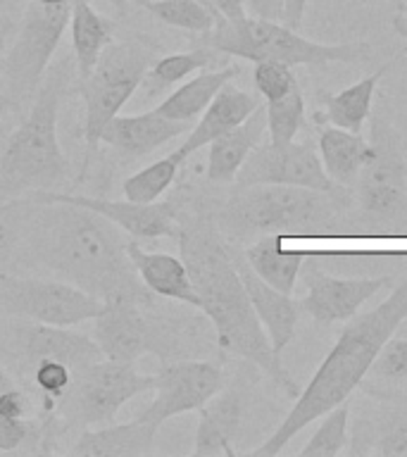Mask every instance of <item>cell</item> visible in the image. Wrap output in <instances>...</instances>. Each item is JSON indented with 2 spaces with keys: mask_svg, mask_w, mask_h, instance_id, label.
<instances>
[{
  "mask_svg": "<svg viewBox=\"0 0 407 457\" xmlns=\"http://www.w3.org/2000/svg\"><path fill=\"white\" fill-rule=\"evenodd\" d=\"M405 317L407 277L374 310L360 317H350V324L343 328L334 348L328 350L320 370L310 378V384L300 391L291 412L286 414V420L262 445L250 450L248 457H277L286 448V443L295 438V434H300L307 424H312L321 414L350 400L357 386H362L367 371L386 341L393 338L395 331H400V324L405 321Z\"/></svg>",
  "mask_w": 407,
  "mask_h": 457,
  "instance_id": "obj_2",
  "label": "cell"
},
{
  "mask_svg": "<svg viewBox=\"0 0 407 457\" xmlns=\"http://www.w3.org/2000/svg\"><path fill=\"white\" fill-rule=\"evenodd\" d=\"M70 31L74 67L79 77H86L114 41V21L103 17L88 0H71Z\"/></svg>",
  "mask_w": 407,
  "mask_h": 457,
  "instance_id": "obj_28",
  "label": "cell"
},
{
  "mask_svg": "<svg viewBox=\"0 0 407 457\" xmlns=\"http://www.w3.org/2000/svg\"><path fill=\"white\" fill-rule=\"evenodd\" d=\"M224 386V371L220 364L210 360H174L160 364L155 371V398L138 420L148 421L153 427H162L164 421L174 420L179 414L198 412L207 400L217 395Z\"/></svg>",
  "mask_w": 407,
  "mask_h": 457,
  "instance_id": "obj_14",
  "label": "cell"
},
{
  "mask_svg": "<svg viewBox=\"0 0 407 457\" xmlns=\"http://www.w3.org/2000/svg\"><path fill=\"white\" fill-rule=\"evenodd\" d=\"M103 310L98 295L62 281V278H31L0 274V314L17 320L77 327L93 321Z\"/></svg>",
  "mask_w": 407,
  "mask_h": 457,
  "instance_id": "obj_11",
  "label": "cell"
},
{
  "mask_svg": "<svg viewBox=\"0 0 407 457\" xmlns=\"http://www.w3.org/2000/svg\"><path fill=\"white\" fill-rule=\"evenodd\" d=\"M160 428L136 417L124 424L88 427L79 434L71 455L77 457H145L155 448Z\"/></svg>",
  "mask_w": 407,
  "mask_h": 457,
  "instance_id": "obj_23",
  "label": "cell"
},
{
  "mask_svg": "<svg viewBox=\"0 0 407 457\" xmlns=\"http://www.w3.org/2000/svg\"><path fill=\"white\" fill-rule=\"evenodd\" d=\"M107 3H110V5H112L114 10H120V12H124L131 0H107Z\"/></svg>",
  "mask_w": 407,
  "mask_h": 457,
  "instance_id": "obj_48",
  "label": "cell"
},
{
  "mask_svg": "<svg viewBox=\"0 0 407 457\" xmlns=\"http://www.w3.org/2000/svg\"><path fill=\"white\" fill-rule=\"evenodd\" d=\"M264 136H267V112L260 105L243 124L207 145V179L214 184H231Z\"/></svg>",
  "mask_w": 407,
  "mask_h": 457,
  "instance_id": "obj_24",
  "label": "cell"
},
{
  "mask_svg": "<svg viewBox=\"0 0 407 457\" xmlns=\"http://www.w3.org/2000/svg\"><path fill=\"white\" fill-rule=\"evenodd\" d=\"M155 305L129 295L103 300V310L93 320V338L105 360L136 364L143 355H155L164 364L191 357L184 324L155 312Z\"/></svg>",
  "mask_w": 407,
  "mask_h": 457,
  "instance_id": "obj_7",
  "label": "cell"
},
{
  "mask_svg": "<svg viewBox=\"0 0 407 457\" xmlns=\"http://www.w3.org/2000/svg\"><path fill=\"white\" fill-rule=\"evenodd\" d=\"M0 117H3V103H0Z\"/></svg>",
  "mask_w": 407,
  "mask_h": 457,
  "instance_id": "obj_51",
  "label": "cell"
},
{
  "mask_svg": "<svg viewBox=\"0 0 407 457\" xmlns=\"http://www.w3.org/2000/svg\"><path fill=\"white\" fill-rule=\"evenodd\" d=\"M155 388V374H141L134 364L100 360L74 374L53 417L71 427H103L112 424L129 400Z\"/></svg>",
  "mask_w": 407,
  "mask_h": 457,
  "instance_id": "obj_10",
  "label": "cell"
},
{
  "mask_svg": "<svg viewBox=\"0 0 407 457\" xmlns=\"http://www.w3.org/2000/svg\"><path fill=\"white\" fill-rule=\"evenodd\" d=\"M320 160L331 181L343 188H353L360 171L371 157V143L362 134L324 124L317 138Z\"/></svg>",
  "mask_w": 407,
  "mask_h": 457,
  "instance_id": "obj_26",
  "label": "cell"
},
{
  "mask_svg": "<svg viewBox=\"0 0 407 457\" xmlns=\"http://www.w3.org/2000/svg\"><path fill=\"white\" fill-rule=\"evenodd\" d=\"M234 184L236 188L255 184H281L303 186V188H314V191L324 193L350 191L328 179L314 141H293L288 145H274L270 141L260 143L243 162Z\"/></svg>",
  "mask_w": 407,
  "mask_h": 457,
  "instance_id": "obj_13",
  "label": "cell"
},
{
  "mask_svg": "<svg viewBox=\"0 0 407 457\" xmlns=\"http://www.w3.org/2000/svg\"><path fill=\"white\" fill-rule=\"evenodd\" d=\"M364 381H370L367 393H378L381 388L388 393L391 388L407 386V338H388Z\"/></svg>",
  "mask_w": 407,
  "mask_h": 457,
  "instance_id": "obj_35",
  "label": "cell"
},
{
  "mask_svg": "<svg viewBox=\"0 0 407 457\" xmlns=\"http://www.w3.org/2000/svg\"><path fill=\"white\" fill-rule=\"evenodd\" d=\"M36 3H43V5H60V3H71V0H36Z\"/></svg>",
  "mask_w": 407,
  "mask_h": 457,
  "instance_id": "obj_49",
  "label": "cell"
},
{
  "mask_svg": "<svg viewBox=\"0 0 407 457\" xmlns=\"http://www.w3.org/2000/svg\"><path fill=\"white\" fill-rule=\"evenodd\" d=\"M378 3H381V0H378Z\"/></svg>",
  "mask_w": 407,
  "mask_h": 457,
  "instance_id": "obj_52",
  "label": "cell"
},
{
  "mask_svg": "<svg viewBox=\"0 0 407 457\" xmlns=\"http://www.w3.org/2000/svg\"><path fill=\"white\" fill-rule=\"evenodd\" d=\"M205 3L212 7L214 12L220 14L221 20L241 21L248 17V12H245V3H243V0H205Z\"/></svg>",
  "mask_w": 407,
  "mask_h": 457,
  "instance_id": "obj_42",
  "label": "cell"
},
{
  "mask_svg": "<svg viewBox=\"0 0 407 457\" xmlns=\"http://www.w3.org/2000/svg\"><path fill=\"white\" fill-rule=\"evenodd\" d=\"M217 55L220 53H214L212 48L198 46V48L186 50V53L157 57L155 62L150 64V70L145 71L136 96H141L143 100H155L157 96H167L171 86L181 84L195 71L207 70L217 60Z\"/></svg>",
  "mask_w": 407,
  "mask_h": 457,
  "instance_id": "obj_30",
  "label": "cell"
},
{
  "mask_svg": "<svg viewBox=\"0 0 407 457\" xmlns=\"http://www.w3.org/2000/svg\"><path fill=\"white\" fill-rule=\"evenodd\" d=\"M200 36L203 46L220 55L241 57L250 62L274 60L288 67L328 62L357 64L370 60L374 53V46L367 41L317 43L300 36L298 29L286 27L284 21L257 20L250 14L241 21H227L220 17L207 34Z\"/></svg>",
  "mask_w": 407,
  "mask_h": 457,
  "instance_id": "obj_6",
  "label": "cell"
},
{
  "mask_svg": "<svg viewBox=\"0 0 407 457\" xmlns=\"http://www.w3.org/2000/svg\"><path fill=\"white\" fill-rule=\"evenodd\" d=\"M245 3V12L257 20L270 21H284V7L286 0H243Z\"/></svg>",
  "mask_w": 407,
  "mask_h": 457,
  "instance_id": "obj_41",
  "label": "cell"
},
{
  "mask_svg": "<svg viewBox=\"0 0 407 457\" xmlns=\"http://www.w3.org/2000/svg\"><path fill=\"white\" fill-rule=\"evenodd\" d=\"M29 203H64V205L84 207L91 212L105 217L129 238L141 241H155V238H177L181 217L171 203H134V200H107L98 195H84V193H62L46 188V191L29 193Z\"/></svg>",
  "mask_w": 407,
  "mask_h": 457,
  "instance_id": "obj_15",
  "label": "cell"
},
{
  "mask_svg": "<svg viewBox=\"0 0 407 457\" xmlns=\"http://www.w3.org/2000/svg\"><path fill=\"white\" fill-rule=\"evenodd\" d=\"M374 453L381 457H407V414L393 417L377 436Z\"/></svg>",
  "mask_w": 407,
  "mask_h": 457,
  "instance_id": "obj_38",
  "label": "cell"
},
{
  "mask_svg": "<svg viewBox=\"0 0 407 457\" xmlns=\"http://www.w3.org/2000/svg\"><path fill=\"white\" fill-rule=\"evenodd\" d=\"M371 157L355 181V227L381 236L407 234V162L400 136L381 112H371Z\"/></svg>",
  "mask_w": 407,
  "mask_h": 457,
  "instance_id": "obj_8",
  "label": "cell"
},
{
  "mask_svg": "<svg viewBox=\"0 0 407 457\" xmlns=\"http://www.w3.org/2000/svg\"><path fill=\"white\" fill-rule=\"evenodd\" d=\"M7 41H10V27H7L5 21H0V74H3V67H5Z\"/></svg>",
  "mask_w": 407,
  "mask_h": 457,
  "instance_id": "obj_45",
  "label": "cell"
},
{
  "mask_svg": "<svg viewBox=\"0 0 407 457\" xmlns=\"http://www.w3.org/2000/svg\"><path fill=\"white\" fill-rule=\"evenodd\" d=\"M20 353L27 367H34L43 360H55L67 364L74 374L105 360L103 350L91 336L81 334L74 327H50L36 321L21 328Z\"/></svg>",
  "mask_w": 407,
  "mask_h": 457,
  "instance_id": "obj_17",
  "label": "cell"
},
{
  "mask_svg": "<svg viewBox=\"0 0 407 457\" xmlns=\"http://www.w3.org/2000/svg\"><path fill=\"white\" fill-rule=\"evenodd\" d=\"M391 70V62L381 64L374 74L360 79L348 88L338 93H320V103L324 110L314 112V124L324 127L348 129L355 134H362L364 121L371 117V105H374V96H377V86L386 71Z\"/></svg>",
  "mask_w": 407,
  "mask_h": 457,
  "instance_id": "obj_25",
  "label": "cell"
},
{
  "mask_svg": "<svg viewBox=\"0 0 407 457\" xmlns=\"http://www.w3.org/2000/svg\"><path fill=\"white\" fill-rule=\"evenodd\" d=\"M155 20L167 27L191 31V34H207L217 24L220 14L207 5L205 0H138Z\"/></svg>",
  "mask_w": 407,
  "mask_h": 457,
  "instance_id": "obj_31",
  "label": "cell"
},
{
  "mask_svg": "<svg viewBox=\"0 0 407 457\" xmlns=\"http://www.w3.org/2000/svg\"><path fill=\"white\" fill-rule=\"evenodd\" d=\"M320 420L321 424L317 427L312 438L300 448V457H336L348 445L350 400L336 405L327 414H321Z\"/></svg>",
  "mask_w": 407,
  "mask_h": 457,
  "instance_id": "obj_34",
  "label": "cell"
},
{
  "mask_svg": "<svg viewBox=\"0 0 407 457\" xmlns=\"http://www.w3.org/2000/svg\"><path fill=\"white\" fill-rule=\"evenodd\" d=\"M127 253L134 262L138 278L153 295L200 310L198 293H195L188 267L181 257L170 255V253H157V250H145L136 243V238L127 241Z\"/></svg>",
  "mask_w": 407,
  "mask_h": 457,
  "instance_id": "obj_22",
  "label": "cell"
},
{
  "mask_svg": "<svg viewBox=\"0 0 407 457\" xmlns=\"http://www.w3.org/2000/svg\"><path fill=\"white\" fill-rule=\"evenodd\" d=\"M393 27L407 38V5L398 7V14H395V20H393Z\"/></svg>",
  "mask_w": 407,
  "mask_h": 457,
  "instance_id": "obj_46",
  "label": "cell"
},
{
  "mask_svg": "<svg viewBox=\"0 0 407 457\" xmlns=\"http://www.w3.org/2000/svg\"><path fill=\"white\" fill-rule=\"evenodd\" d=\"M307 262V260H305ZM303 281L307 286L305 298L300 300V310L310 314L321 327H334L355 317L357 310L393 284V277L374 278H341L324 274L314 264H303Z\"/></svg>",
  "mask_w": 407,
  "mask_h": 457,
  "instance_id": "obj_16",
  "label": "cell"
},
{
  "mask_svg": "<svg viewBox=\"0 0 407 457\" xmlns=\"http://www.w3.org/2000/svg\"><path fill=\"white\" fill-rule=\"evenodd\" d=\"M191 127L193 124H186V121L167 120L153 107L148 112L112 117L100 134V143L120 150L124 155L145 157L155 153L157 148H162L171 138L188 134Z\"/></svg>",
  "mask_w": 407,
  "mask_h": 457,
  "instance_id": "obj_21",
  "label": "cell"
},
{
  "mask_svg": "<svg viewBox=\"0 0 407 457\" xmlns=\"http://www.w3.org/2000/svg\"><path fill=\"white\" fill-rule=\"evenodd\" d=\"M157 57L143 43H110L86 77H79V96L84 98V138L88 150H96L107 121L121 112L134 98L145 71Z\"/></svg>",
  "mask_w": 407,
  "mask_h": 457,
  "instance_id": "obj_9",
  "label": "cell"
},
{
  "mask_svg": "<svg viewBox=\"0 0 407 457\" xmlns=\"http://www.w3.org/2000/svg\"><path fill=\"white\" fill-rule=\"evenodd\" d=\"M193 457H236L234 443L238 441L245 417V400L236 388L220 391L198 410Z\"/></svg>",
  "mask_w": 407,
  "mask_h": 457,
  "instance_id": "obj_20",
  "label": "cell"
},
{
  "mask_svg": "<svg viewBox=\"0 0 407 457\" xmlns=\"http://www.w3.org/2000/svg\"><path fill=\"white\" fill-rule=\"evenodd\" d=\"M234 260L243 278V286H245V291L250 295V303L255 307L257 320L262 321L264 331L270 336L271 350H274V355L281 357L284 350L291 345L293 336H295L300 303L291 298V293L277 291L274 286L257 277L255 271L250 270V264L245 262L243 253L234 250Z\"/></svg>",
  "mask_w": 407,
  "mask_h": 457,
  "instance_id": "obj_18",
  "label": "cell"
},
{
  "mask_svg": "<svg viewBox=\"0 0 407 457\" xmlns=\"http://www.w3.org/2000/svg\"><path fill=\"white\" fill-rule=\"evenodd\" d=\"M253 81H255L257 93L264 100H277L281 96L298 86L295 77L288 64L274 62V60H262L255 62V71H253Z\"/></svg>",
  "mask_w": 407,
  "mask_h": 457,
  "instance_id": "obj_37",
  "label": "cell"
},
{
  "mask_svg": "<svg viewBox=\"0 0 407 457\" xmlns=\"http://www.w3.org/2000/svg\"><path fill=\"white\" fill-rule=\"evenodd\" d=\"M71 3L43 5L31 0L21 17L20 31L5 53L3 77L10 98H29L41 86L64 31L70 29Z\"/></svg>",
  "mask_w": 407,
  "mask_h": 457,
  "instance_id": "obj_12",
  "label": "cell"
},
{
  "mask_svg": "<svg viewBox=\"0 0 407 457\" xmlns=\"http://www.w3.org/2000/svg\"><path fill=\"white\" fill-rule=\"evenodd\" d=\"M177 241L200 298V312L212 324L217 345L228 355L255 364L288 398H298V384L286 371L281 357L274 355L270 336L262 321L257 320L238 274L234 248L227 243L217 221L205 214L181 220Z\"/></svg>",
  "mask_w": 407,
  "mask_h": 457,
  "instance_id": "obj_1",
  "label": "cell"
},
{
  "mask_svg": "<svg viewBox=\"0 0 407 457\" xmlns=\"http://www.w3.org/2000/svg\"><path fill=\"white\" fill-rule=\"evenodd\" d=\"M307 0H286L284 7V24L291 29L303 27V17H305Z\"/></svg>",
  "mask_w": 407,
  "mask_h": 457,
  "instance_id": "obj_43",
  "label": "cell"
},
{
  "mask_svg": "<svg viewBox=\"0 0 407 457\" xmlns=\"http://www.w3.org/2000/svg\"><path fill=\"white\" fill-rule=\"evenodd\" d=\"M400 328H403V331H405V334H407V317H405V321L400 324Z\"/></svg>",
  "mask_w": 407,
  "mask_h": 457,
  "instance_id": "obj_50",
  "label": "cell"
},
{
  "mask_svg": "<svg viewBox=\"0 0 407 457\" xmlns=\"http://www.w3.org/2000/svg\"><path fill=\"white\" fill-rule=\"evenodd\" d=\"M12 386H14L12 377H10V374H7V371L0 367V391H5V388H12Z\"/></svg>",
  "mask_w": 407,
  "mask_h": 457,
  "instance_id": "obj_47",
  "label": "cell"
},
{
  "mask_svg": "<svg viewBox=\"0 0 407 457\" xmlns=\"http://www.w3.org/2000/svg\"><path fill=\"white\" fill-rule=\"evenodd\" d=\"M353 193H324L303 186L255 184L236 188L221 205L217 227L234 238L328 236L348 227Z\"/></svg>",
  "mask_w": 407,
  "mask_h": 457,
  "instance_id": "obj_4",
  "label": "cell"
},
{
  "mask_svg": "<svg viewBox=\"0 0 407 457\" xmlns=\"http://www.w3.org/2000/svg\"><path fill=\"white\" fill-rule=\"evenodd\" d=\"M281 241H284L281 236H262L243 250V257L250 264V270L260 278H264L267 284L274 286L277 291L293 293L307 255L305 253H286L281 250Z\"/></svg>",
  "mask_w": 407,
  "mask_h": 457,
  "instance_id": "obj_29",
  "label": "cell"
},
{
  "mask_svg": "<svg viewBox=\"0 0 407 457\" xmlns=\"http://www.w3.org/2000/svg\"><path fill=\"white\" fill-rule=\"evenodd\" d=\"M31 377L41 395V407L46 414L55 412V407L60 405V400L64 398V393L70 391L71 381H74V371L62 362L55 360H43V362L31 367Z\"/></svg>",
  "mask_w": 407,
  "mask_h": 457,
  "instance_id": "obj_36",
  "label": "cell"
},
{
  "mask_svg": "<svg viewBox=\"0 0 407 457\" xmlns=\"http://www.w3.org/2000/svg\"><path fill=\"white\" fill-rule=\"evenodd\" d=\"M257 107H260V98L257 96H253L248 91H241V88H236L228 81L227 86H221L220 93L212 98V103L205 107V112L200 114L198 121L186 134L184 143L171 155L184 164L193 153L207 148L214 138H220L227 131L243 124L250 114L255 112Z\"/></svg>",
  "mask_w": 407,
  "mask_h": 457,
  "instance_id": "obj_19",
  "label": "cell"
},
{
  "mask_svg": "<svg viewBox=\"0 0 407 457\" xmlns=\"http://www.w3.org/2000/svg\"><path fill=\"white\" fill-rule=\"evenodd\" d=\"M267 141L274 145H288L305 124V98L300 86L277 100H267Z\"/></svg>",
  "mask_w": 407,
  "mask_h": 457,
  "instance_id": "obj_32",
  "label": "cell"
},
{
  "mask_svg": "<svg viewBox=\"0 0 407 457\" xmlns=\"http://www.w3.org/2000/svg\"><path fill=\"white\" fill-rule=\"evenodd\" d=\"M31 434V421L7 420L0 414V453H12L27 441Z\"/></svg>",
  "mask_w": 407,
  "mask_h": 457,
  "instance_id": "obj_39",
  "label": "cell"
},
{
  "mask_svg": "<svg viewBox=\"0 0 407 457\" xmlns=\"http://www.w3.org/2000/svg\"><path fill=\"white\" fill-rule=\"evenodd\" d=\"M14 250V234L5 221L0 220V264H5L12 257Z\"/></svg>",
  "mask_w": 407,
  "mask_h": 457,
  "instance_id": "obj_44",
  "label": "cell"
},
{
  "mask_svg": "<svg viewBox=\"0 0 407 457\" xmlns=\"http://www.w3.org/2000/svg\"><path fill=\"white\" fill-rule=\"evenodd\" d=\"M64 84L67 64L62 62L43 77L34 93L31 110L7 138L5 150L0 155V181L7 188L29 193L46 191L67 177L70 162L57 136Z\"/></svg>",
  "mask_w": 407,
  "mask_h": 457,
  "instance_id": "obj_5",
  "label": "cell"
},
{
  "mask_svg": "<svg viewBox=\"0 0 407 457\" xmlns=\"http://www.w3.org/2000/svg\"><path fill=\"white\" fill-rule=\"evenodd\" d=\"M241 74V67L228 64L221 70H200L195 71V77L181 81L179 88L167 93L155 110L167 120L186 121L193 124L200 114L205 112V107L212 103V98L220 93L221 86H227L228 81H234Z\"/></svg>",
  "mask_w": 407,
  "mask_h": 457,
  "instance_id": "obj_27",
  "label": "cell"
},
{
  "mask_svg": "<svg viewBox=\"0 0 407 457\" xmlns=\"http://www.w3.org/2000/svg\"><path fill=\"white\" fill-rule=\"evenodd\" d=\"M27 395L17 386L0 391V414L3 417H7V420H24L27 417Z\"/></svg>",
  "mask_w": 407,
  "mask_h": 457,
  "instance_id": "obj_40",
  "label": "cell"
},
{
  "mask_svg": "<svg viewBox=\"0 0 407 457\" xmlns=\"http://www.w3.org/2000/svg\"><path fill=\"white\" fill-rule=\"evenodd\" d=\"M41 210L43 257L48 270L60 274L62 281L100 300L129 295L150 305L160 300L138 278L127 253L129 238L121 236L112 221L64 203H46Z\"/></svg>",
  "mask_w": 407,
  "mask_h": 457,
  "instance_id": "obj_3",
  "label": "cell"
},
{
  "mask_svg": "<svg viewBox=\"0 0 407 457\" xmlns=\"http://www.w3.org/2000/svg\"><path fill=\"white\" fill-rule=\"evenodd\" d=\"M179 167H181V162L171 153L167 157H162V160L143 167L136 174L124 179V184H121L124 198L134 200V203H143V205L157 203L164 195V191L174 184Z\"/></svg>",
  "mask_w": 407,
  "mask_h": 457,
  "instance_id": "obj_33",
  "label": "cell"
}]
</instances>
